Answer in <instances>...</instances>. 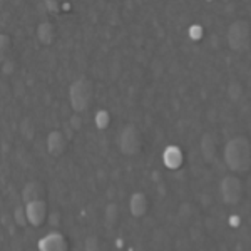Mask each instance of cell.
<instances>
[{
    "label": "cell",
    "mask_w": 251,
    "mask_h": 251,
    "mask_svg": "<svg viewBox=\"0 0 251 251\" xmlns=\"http://www.w3.org/2000/svg\"><path fill=\"white\" fill-rule=\"evenodd\" d=\"M47 149L52 156H60L64 151H66V137L62 136V132L54 131L50 132L47 137Z\"/></svg>",
    "instance_id": "cell-9"
},
{
    "label": "cell",
    "mask_w": 251,
    "mask_h": 251,
    "mask_svg": "<svg viewBox=\"0 0 251 251\" xmlns=\"http://www.w3.org/2000/svg\"><path fill=\"white\" fill-rule=\"evenodd\" d=\"M86 250H87V251H99V241H97V238H96V236L87 238V241H86Z\"/></svg>",
    "instance_id": "cell-15"
},
{
    "label": "cell",
    "mask_w": 251,
    "mask_h": 251,
    "mask_svg": "<svg viewBox=\"0 0 251 251\" xmlns=\"http://www.w3.org/2000/svg\"><path fill=\"white\" fill-rule=\"evenodd\" d=\"M221 196L226 204H236L240 203L243 196V186L241 181L236 176H226L221 181Z\"/></svg>",
    "instance_id": "cell-5"
},
{
    "label": "cell",
    "mask_w": 251,
    "mask_h": 251,
    "mask_svg": "<svg viewBox=\"0 0 251 251\" xmlns=\"http://www.w3.org/2000/svg\"><path fill=\"white\" fill-rule=\"evenodd\" d=\"M129 208H131V213L134 214L136 218L144 216L146 211H148V200H146V194H143V193L132 194L131 201H129Z\"/></svg>",
    "instance_id": "cell-10"
},
{
    "label": "cell",
    "mask_w": 251,
    "mask_h": 251,
    "mask_svg": "<svg viewBox=\"0 0 251 251\" xmlns=\"http://www.w3.org/2000/svg\"><path fill=\"white\" fill-rule=\"evenodd\" d=\"M201 149H203V154L206 157V161H213L214 149H216V146H214V139H213L211 136H204L203 137V144H201Z\"/></svg>",
    "instance_id": "cell-12"
},
{
    "label": "cell",
    "mask_w": 251,
    "mask_h": 251,
    "mask_svg": "<svg viewBox=\"0 0 251 251\" xmlns=\"http://www.w3.org/2000/svg\"><path fill=\"white\" fill-rule=\"evenodd\" d=\"M109 112L106 111H99L96 114V123H97V127L99 129H106L107 126H109Z\"/></svg>",
    "instance_id": "cell-14"
},
{
    "label": "cell",
    "mask_w": 251,
    "mask_h": 251,
    "mask_svg": "<svg viewBox=\"0 0 251 251\" xmlns=\"http://www.w3.org/2000/svg\"><path fill=\"white\" fill-rule=\"evenodd\" d=\"M250 37H251V30L250 25L243 20H238L234 22L231 27H229L228 32V40L229 46H231L234 50H243L250 46Z\"/></svg>",
    "instance_id": "cell-4"
},
{
    "label": "cell",
    "mask_w": 251,
    "mask_h": 251,
    "mask_svg": "<svg viewBox=\"0 0 251 251\" xmlns=\"http://www.w3.org/2000/svg\"><path fill=\"white\" fill-rule=\"evenodd\" d=\"M37 34H39L40 40H42V42H46V44H50L52 40H54V29H52L49 24H42V25L39 27Z\"/></svg>",
    "instance_id": "cell-13"
},
{
    "label": "cell",
    "mask_w": 251,
    "mask_h": 251,
    "mask_svg": "<svg viewBox=\"0 0 251 251\" xmlns=\"http://www.w3.org/2000/svg\"><path fill=\"white\" fill-rule=\"evenodd\" d=\"M225 161L234 173H248L251 168V143L246 137H233L225 148Z\"/></svg>",
    "instance_id": "cell-1"
},
{
    "label": "cell",
    "mask_w": 251,
    "mask_h": 251,
    "mask_svg": "<svg viewBox=\"0 0 251 251\" xmlns=\"http://www.w3.org/2000/svg\"><path fill=\"white\" fill-rule=\"evenodd\" d=\"M39 251H67V241L60 233H49L39 241Z\"/></svg>",
    "instance_id": "cell-7"
},
{
    "label": "cell",
    "mask_w": 251,
    "mask_h": 251,
    "mask_svg": "<svg viewBox=\"0 0 251 251\" xmlns=\"http://www.w3.org/2000/svg\"><path fill=\"white\" fill-rule=\"evenodd\" d=\"M25 218L32 226H42L47 218V204L44 200L30 201L25 204Z\"/></svg>",
    "instance_id": "cell-6"
},
{
    "label": "cell",
    "mask_w": 251,
    "mask_h": 251,
    "mask_svg": "<svg viewBox=\"0 0 251 251\" xmlns=\"http://www.w3.org/2000/svg\"><path fill=\"white\" fill-rule=\"evenodd\" d=\"M92 97V84L86 77L75 80L71 87V102L75 112L86 111Z\"/></svg>",
    "instance_id": "cell-2"
},
{
    "label": "cell",
    "mask_w": 251,
    "mask_h": 251,
    "mask_svg": "<svg viewBox=\"0 0 251 251\" xmlns=\"http://www.w3.org/2000/svg\"><path fill=\"white\" fill-rule=\"evenodd\" d=\"M163 159H164L166 168H169V169H177L184 163L183 151H181L177 146H169V148H166Z\"/></svg>",
    "instance_id": "cell-8"
},
{
    "label": "cell",
    "mask_w": 251,
    "mask_h": 251,
    "mask_svg": "<svg viewBox=\"0 0 251 251\" xmlns=\"http://www.w3.org/2000/svg\"><path fill=\"white\" fill-rule=\"evenodd\" d=\"M22 213H24L22 208H17V211H15V216H17V223H19L20 226H22L24 223H25V218L22 216Z\"/></svg>",
    "instance_id": "cell-16"
},
{
    "label": "cell",
    "mask_w": 251,
    "mask_h": 251,
    "mask_svg": "<svg viewBox=\"0 0 251 251\" xmlns=\"http://www.w3.org/2000/svg\"><path fill=\"white\" fill-rule=\"evenodd\" d=\"M119 144L123 152L127 156H134L141 151V148H143V136L137 131L136 126L124 127V131L119 136Z\"/></svg>",
    "instance_id": "cell-3"
},
{
    "label": "cell",
    "mask_w": 251,
    "mask_h": 251,
    "mask_svg": "<svg viewBox=\"0 0 251 251\" xmlns=\"http://www.w3.org/2000/svg\"><path fill=\"white\" fill-rule=\"evenodd\" d=\"M22 196H24V201H25V204H27V203H30V201L42 200L44 191H42V188H40L39 183H29L25 188H24Z\"/></svg>",
    "instance_id": "cell-11"
}]
</instances>
